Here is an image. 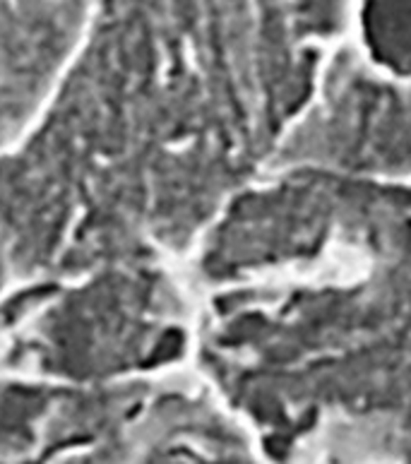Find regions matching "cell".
<instances>
[{"mask_svg":"<svg viewBox=\"0 0 411 464\" xmlns=\"http://www.w3.org/2000/svg\"><path fill=\"white\" fill-rule=\"evenodd\" d=\"M42 368L106 375L145 366L176 344L167 286L149 270H119L51 305L20 342Z\"/></svg>","mask_w":411,"mask_h":464,"instance_id":"obj_1","label":"cell"}]
</instances>
